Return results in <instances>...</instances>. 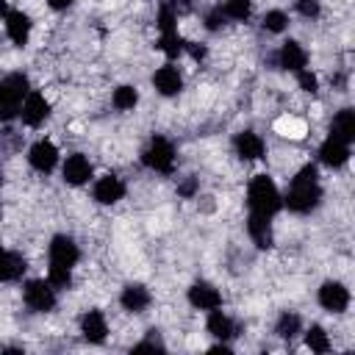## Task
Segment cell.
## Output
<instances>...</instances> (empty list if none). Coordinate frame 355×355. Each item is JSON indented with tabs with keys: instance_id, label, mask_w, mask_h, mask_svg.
<instances>
[{
	"instance_id": "obj_1",
	"label": "cell",
	"mask_w": 355,
	"mask_h": 355,
	"mask_svg": "<svg viewBox=\"0 0 355 355\" xmlns=\"http://www.w3.org/2000/svg\"><path fill=\"white\" fill-rule=\"evenodd\" d=\"M319 200H322V189H319V180H316V166H313V164H305V166L294 175V180H291V186H288L283 202L288 205V211L305 214V211L316 208Z\"/></svg>"
},
{
	"instance_id": "obj_2",
	"label": "cell",
	"mask_w": 355,
	"mask_h": 355,
	"mask_svg": "<svg viewBox=\"0 0 355 355\" xmlns=\"http://www.w3.org/2000/svg\"><path fill=\"white\" fill-rule=\"evenodd\" d=\"M78 263V247L69 236H55L50 241V286L53 288H69L72 283V266Z\"/></svg>"
},
{
	"instance_id": "obj_3",
	"label": "cell",
	"mask_w": 355,
	"mask_h": 355,
	"mask_svg": "<svg viewBox=\"0 0 355 355\" xmlns=\"http://www.w3.org/2000/svg\"><path fill=\"white\" fill-rule=\"evenodd\" d=\"M247 205H250V214H258V216H275L283 205V197L277 191V186L272 183V178L266 175H255L250 189H247Z\"/></svg>"
},
{
	"instance_id": "obj_4",
	"label": "cell",
	"mask_w": 355,
	"mask_h": 355,
	"mask_svg": "<svg viewBox=\"0 0 355 355\" xmlns=\"http://www.w3.org/2000/svg\"><path fill=\"white\" fill-rule=\"evenodd\" d=\"M28 94V78L25 75H8L0 80V119L8 122L19 114V105Z\"/></svg>"
},
{
	"instance_id": "obj_5",
	"label": "cell",
	"mask_w": 355,
	"mask_h": 355,
	"mask_svg": "<svg viewBox=\"0 0 355 355\" xmlns=\"http://www.w3.org/2000/svg\"><path fill=\"white\" fill-rule=\"evenodd\" d=\"M141 161H144V166H150V169L166 175V172H172V166H175V150H172V144H169L164 136H153L150 144H147L144 153H141Z\"/></svg>"
},
{
	"instance_id": "obj_6",
	"label": "cell",
	"mask_w": 355,
	"mask_h": 355,
	"mask_svg": "<svg viewBox=\"0 0 355 355\" xmlns=\"http://www.w3.org/2000/svg\"><path fill=\"white\" fill-rule=\"evenodd\" d=\"M25 305L33 308V311H50L55 305V288L50 286V280H31L25 286Z\"/></svg>"
},
{
	"instance_id": "obj_7",
	"label": "cell",
	"mask_w": 355,
	"mask_h": 355,
	"mask_svg": "<svg viewBox=\"0 0 355 355\" xmlns=\"http://www.w3.org/2000/svg\"><path fill=\"white\" fill-rule=\"evenodd\" d=\"M19 116H22L25 125L36 128V125H42L50 116V103L39 92H28L25 100H22V105H19Z\"/></svg>"
},
{
	"instance_id": "obj_8",
	"label": "cell",
	"mask_w": 355,
	"mask_h": 355,
	"mask_svg": "<svg viewBox=\"0 0 355 355\" xmlns=\"http://www.w3.org/2000/svg\"><path fill=\"white\" fill-rule=\"evenodd\" d=\"M319 302H322L324 311L341 313V311L349 305V291H347L338 280H327V283L319 288Z\"/></svg>"
},
{
	"instance_id": "obj_9",
	"label": "cell",
	"mask_w": 355,
	"mask_h": 355,
	"mask_svg": "<svg viewBox=\"0 0 355 355\" xmlns=\"http://www.w3.org/2000/svg\"><path fill=\"white\" fill-rule=\"evenodd\" d=\"M28 161H31V166L39 169V172H53V166H55V161H58V150H55L53 141L39 139V141L28 150Z\"/></svg>"
},
{
	"instance_id": "obj_10",
	"label": "cell",
	"mask_w": 355,
	"mask_h": 355,
	"mask_svg": "<svg viewBox=\"0 0 355 355\" xmlns=\"http://www.w3.org/2000/svg\"><path fill=\"white\" fill-rule=\"evenodd\" d=\"M122 194H125V183H122L116 175H103V178L94 183V200L103 202V205L119 202Z\"/></svg>"
},
{
	"instance_id": "obj_11",
	"label": "cell",
	"mask_w": 355,
	"mask_h": 355,
	"mask_svg": "<svg viewBox=\"0 0 355 355\" xmlns=\"http://www.w3.org/2000/svg\"><path fill=\"white\" fill-rule=\"evenodd\" d=\"M319 158L327 166H344L347 158H349V144L341 141V139H336V136H327L322 141V147H319Z\"/></svg>"
},
{
	"instance_id": "obj_12",
	"label": "cell",
	"mask_w": 355,
	"mask_h": 355,
	"mask_svg": "<svg viewBox=\"0 0 355 355\" xmlns=\"http://www.w3.org/2000/svg\"><path fill=\"white\" fill-rule=\"evenodd\" d=\"M189 302L194 305V308H200V311H214V308H219L222 305V297H219V291L211 286V283H194L191 288H189Z\"/></svg>"
},
{
	"instance_id": "obj_13",
	"label": "cell",
	"mask_w": 355,
	"mask_h": 355,
	"mask_svg": "<svg viewBox=\"0 0 355 355\" xmlns=\"http://www.w3.org/2000/svg\"><path fill=\"white\" fill-rule=\"evenodd\" d=\"M89 178H92V164H89L86 155L75 153V155H69V158L64 161V180H67V183L80 186V183H86Z\"/></svg>"
},
{
	"instance_id": "obj_14",
	"label": "cell",
	"mask_w": 355,
	"mask_h": 355,
	"mask_svg": "<svg viewBox=\"0 0 355 355\" xmlns=\"http://www.w3.org/2000/svg\"><path fill=\"white\" fill-rule=\"evenodd\" d=\"M6 31H8V39L22 47L31 36V17L25 11H8L6 14Z\"/></svg>"
},
{
	"instance_id": "obj_15",
	"label": "cell",
	"mask_w": 355,
	"mask_h": 355,
	"mask_svg": "<svg viewBox=\"0 0 355 355\" xmlns=\"http://www.w3.org/2000/svg\"><path fill=\"white\" fill-rule=\"evenodd\" d=\"M277 61H280V67H283V69L300 72V69H305L308 53L302 50V44H300V42H286V44L280 47V55H277Z\"/></svg>"
},
{
	"instance_id": "obj_16",
	"label": "cell",
	"mask_w": 355,
	"mask_h": 355,
	"mask_svg": "<svg viewBox=\"0 0 355 355\" xmlns=\"http://www.w3.org/2000/svg\"><path fill=\"white\" fill-rule=\"evenodd\" d=\"M153 83H155V89L161 92V94H166V97H172V94H178L180 89H183V78H180V72L175 69V67H161L155 75H153Z\"/></svg>"
},
{
	"instance_id": "obj_17",
	"label": "cell",
	"mask_w": 355,
	"mask_h": 355,
	"mask_svg": "<svg viewBox=\"0 0 355 355\" xmlns=\"http://www.w3.org/2000/svg\"><path fill=\"white\" fill-rule=\"evenodd\" d=\"M236 153H239L244 161H258V158L263 155V141H261V136L252 133V130H241V133L236 136Z\"/></svg>"
},
{
	"instance_id": "obj_18",
	"label": "cell",
	"mask_w": 355,
	"mask_h": 355,
	"mask_svg": "<svg viewBox=\"0 0 355 355\" xmlns=\"http://www.w3.org/2000/svg\"><path fill=\"white\" fill-rule=\"evenodd\" d=\"M80 330H83V338H86V341L100 344V341L105 338V333H108V327H105V316H103L100 311H89V313H83V319H80Z\"/></svg>"
},
{
	"instance_id": "obj_19",
	"label": "cell",
	"mask_w": 355,
	"mask_h": 355,
	"mask_svg": "<svg viewBox=\"0 0 355 355\" xmlns=\"http://www.w3.org/2000/svg\"><path fill=\"white\" fill-rule=\"evenodd\" d=\"M330 136H336V139H341V141H347V144L355 139V111H352V108H341V111L333 116Z\"/></svg>"
},
{
	"instance_id": "obj_20",
	"label": "cell",
	"mask_w": 355,
	"mask_h": 355,
	"mask_svg": "<svg viewBox=\"0 0 355 355\" xmlns=\"http://www.w3.org/2000/svg\"><path fill=\"white\" fill-rule=\"evenodd\" d=\"M119 300H122V308L125 311L139 313V311H144L150 305V291L144 286H139V283H130V286L122 288V297Z\"/></svg>"
},
{
	"instance_id": "obj_21",
	"label": "cell",
	"mask_w": 355,
	"mask_h": 355,
	"mask_svg": "<svg viewBox=\"0 0 355 355\" xmlns=\"http://www.w3.org/2000/svg\"><path fill=\"white\" fill-rule=\"evenodd\" d=\"M247 230H250L252 241H255L261 250L272 247V227H269V216H258V214H250V219H247Z\"/></svg>"
},
{
	"instance_id": "obj_22",
	"label": "cell",
	"mask_w": 355,
	"mask_h": 355,
	"mask_svg": "<svg viewBox=\"0 0 355 355\" xmlns=\"http://www.w3.org/2000/svg\"><path fill=\"white\" fill-rule=\"evenodd\" d=\"M25 272V261L17 252L0 250V280H17Z\"/></svg>"
},
{
	"instance_id": "obj_23",
	"label": "cell",
	"mask_w": 355,
	"mask_h": 355,
	"mask_svg": "<svg viewBox=\"0 0 355 355\" xmlns=\"http://www.w3.org/2000/svg\"><path fill=\"white\" fill-rule=\"evenodd\" d=\"M208 333L211 336H216V338H230L233 336V322H230V316H225L222 311H211V316H208Z\"/></svg>"
},
{
	"instance_id": "obj_24",
	"label": "cell",
	"mask_w": 355,
	"mask_h": 355,
	"mask_svg": "<svg viewBox=\"0 0 355 355\" xmlns=\"http://www.w3.org/2000/svg\"><path fill=\"white\" fill-rule=\"evenodd\" d=\"M183 39L178 36V31H169V33H161V42H158V47L169 55V58H175V55H180L183 53Z\"/></svg>"
},
{
	"instance_id": "obj_25",
	"label": "cell",
	"mask_w": 355,
	"mask_h": 355,
	"mask_svg": "<svg viewBox=\"0 0 355 355\" xmlns=\"http://www.w3.org/2000/svg\"><path fill=\"white\" fill-rule=\"evenodd\" d=\"M297 333H300V316L286 311V313L277 319V336H280V338H294Z\"/></svg>"
},
{
	"instance_id": "obj_26",
	"label": "cell",
	"mask_w": 355,
	"mask_h": 355,
	"mask_svg": "<svg viewBox=\"0 0 355 355\" xmlns=\"http://www.w3.org/2000/svg\"><path fill=\"white\" fill-rule=\"evenodd\" d=\"M136 100H139V94H136L133 86H119V89L114 92V105H116L119 111H130V108L136 105Z\"/></svg>"
},
{
	"instance_id": "obj_27",
	"label": "cell",
	"mask_w": 355,
	"mask_h": 355,
	"mask_svg": "<svg viewBox=\"0 0 355 355\" xmlns=\"http://www.w3.org/2000/svg\"><path fill=\"white\" fill-rule=\"evenodd\" d=\"M305 344H308L313 352H327V349H330V338H327V333H324L322 327H311V330L305 333Z\"/></svg>"
},
{
	"instance_id": "obj_28",
	"label": "cell",
	"mask_w": 355,
	"mask_h": 355,
	"mask_svg": "<svg viewBox=\"0 0 355 355\" xmlns=\"http://www.w3.org/2000/svg\"><path fill=\"white\" fill-rule=\"evenodd\" d=\"M286 25H288V17L283 11H266L263 14V28L269 33H280V31H286Z\"/></svg>"
},
{
	"instance_id": "obj_29",
	"label": "cell",
	"mask_w": 355,
	"mask_h": 355,
	"mask_svg": "<svg viewBox=\"0 0 355 355\" xmlns=\"http://www.w3.org/2000/svg\"><path fill=\"white\" fill-rule=\"evenodd\" d=\"M222 11L230 19H247L250 17V0H227Z\"/></svg>"
},
{
	"instance_id": "obj_30",
	"label": "cell",
	"mask_w": 355,
	"mask_h": 355,
	"mask_svg": "<svg viewBox=\"0 0 355 355\" xmlns=\"http://www.w3.org/2000/svg\"><path fill=\"white\" fill-rule=\"evenodd\" d=\"M175 22H178V14H175V8H172L169 3H164V6H161V11H158V28H161V33L178 31V28H175Z\"/></svg>"
},
{
	"instance_id": "obj_31",
	"label": "cell",
	"mask_w": 355,
	"mask_h": 355,
	"mask_svg": "<svg viewBox=\"0 0 355 355\" xmlns=\"http://www.w3.org/2000/svg\"><path fill=\"white\" fill-rule=\"evenodd\" d=\"M297 80H300V89H302V92H308V94H313V92L319 89L316 75H313V72H308V69H300V72H297Z\"/></svg>"
},
{
	"instance_id": "obj_32",
	"label": "cell",
	"mask_w": 355,
	"mask_h": 355,
	"mask_svg": "<svg viewBox=\"0 0 355 355\" xmlns=\"http://www.w3.org/2000/svg\"><path fill=\"white\" fill-rule=\"evenodd\" d=\"M222 22H225V11H222V8H214V11L205 17V28H208V31H216Z\"/></svg>"
},
{
	"instance_id": "obj_33",
	"label": "cell",
	"mask_w": 355,
	"mask_h": 355,
	"mask_svg": "<svg viewBox=\"0 0 355 355\" xmlns=\"http://www.w3.org/2000/svg\"><path fill=\"white\" fill-rule=\"evenodd\" d=\"M194 191H197V178L189 175V178L178 186V194H180V197H194Z\"/></svg>"
},
{
	"instance_id": "obj_34",
	"label": "cell",
	"mask_w": 355,
	"mask_h": 355,
	"mask_svg": "<svg viewBox=\"0 0 355 355\" xmlns=\"http://www.w3.org/2000/svg\"><path fill=\"white\" fill-rule=\"evenodd\" d=\"M300 14L302 17H319V0H300Z\"/></svg>"
},
{
	"instance_id": "obj_35",
	"label": "cell",
	"mask_w": 355,
	"mask_h": 355,
	"mask_svg": "<svg viewBox=\"0 0 355 355\" xmlns=\"http://www.w3.org/2000/svg\"><path fill=\"white\" fill-rule=\"evenodd\" d=\"M183 50H189L194 61H202V58H205V47H202V44H191V42H186Z\"/></svg>"
},
{
	"instance_id": "obj_36",
	"label": "cell",
	"mask_w": 355,
	"mask_h": 355,
	"mask_svg": "<svg viewBox=\"0 0 355 355\" xmlns=\"http://www.w3.org/2000/svg\"><path fill=\"white\" fill-rule=\"evenodd\" d=\"M169 6L175 8V14H186V11H191V0H172Z\"/></svg>"
},
{
	"instance_id": "obj_37",
	"label": "cell",
	"mask_w": 355,
	"mask_h": 355,
	"mask_svg": "<svg viewBox=\"0 0 355 355\" xmlns=\"http://www.w3.org/2000/svg\"><path fill=\"white\" fill-rule=\"evenodd\" d=\"M50 6H53L55 11H64V8H69V6H72V0H50Z\"/></svg>"
},
{
	"instance_id": "obj_38",
	"label": "cell",
	"mask_w": 355,
	"mask_h": 355,
	"mask_svg": "<svg viewBox=\"0 0 355 355\" xmlns=\"http://www.w3.org/2000/svg\"><path fill=\"white\" fill-rule=\"evenodd\" d=\"M3 14H8V11H6V0H0V17H3Z\"/></svg>"
},
{
	"instance_id": "obj_39",
	"label": "cell",
	"mask_w": 355,
	"mask_h": 355,
	"mask_svg": "<svg viewBox=\"0 0 355 355\" xmlns=\"http://www.w3.org/2000/svg\"><path fill=\"white\" fill-rule=\"evenodd\" d=\"M0 183H3V175H0Z\"/></svg>"
}]
</instances>
